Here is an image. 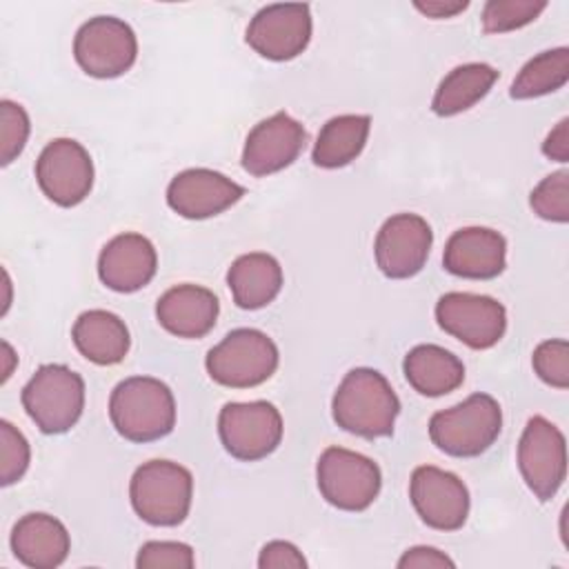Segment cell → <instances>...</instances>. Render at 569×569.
<instances>
[{
    "label": "cell",
    "instance_id": "obj_1",
    "mask_svg": "<svg viewBox=\"0 0 569 569\" xmlns=\"http://www.w3.org/2000/svg\"><path fill=\"white\" fill-rule=\"evenodd\" d=\"M331 413L340 429L376 440L393 433L400 400L380 371L356 367L345 373L338 385L331 400Z\"/></svg>",
    "mask_w": 569,
    "mask_h": 569
},
{
    "label": "cell",
    "instance_id": "obj_2",
    "mask_svg": "<svg viewBox=\"0 0 569 569\" xmlns=\"http://www.w3.org/2000/svg\"><path fill=\"white\" fill-rule=\"evenodd\" d=\"M109 418L124 440L153 442L173 431L176 400L162 380L131 376L113 387Z\"/></svg>",
    "mask_w": 569,
    "mask_h": 569
},
{
    "label": "cell",
    "instance_id": "obj_3",
    "mask_svg": "<svg viewBox=\"0 0 569 569\" xmlns=\"http://www.w3.org/2000/svg\"><path fill=\"white\" fill-rule=\"evenodd\" d=\"M502 411L493 396L471 393L462 402L436 411L429 420L431 442L453 458L485 453L500 436Z\"/></svg>",
    "mask_w": 569,
    "mask_h": 569
},
{
    "label": "cell",
    "instance_id": "obj_4",
    "mask_svg": "<svg viewBox=\"0 0 569 569\" xmlns=\"http://www.w3.org/2000/svg\"><path fill=\"white\" fill-rule=\"evenodd\" d=\"M193 476L171 460H149L140 465L129 482L133 511L153 527H176L191 509Z\"/></svg>",
    "mask_w": 569,
    "mask_h": 569
},
{
    "label": "cell",
    "instance_id": "obj_5",
    "mask_svg": "<svg viewBox=\"0 0 569 569\" xmlns=\"http://www.w3.org/2000/svg\"><path fill=\"white\" fill-rule=\"evenodd\" d=\"M280 362L276 342L260 329L242 327L229 331L204 358L213 382L231 389H249L267 382Z\"/></svg>",
    "mask_w": 569,
    "mask_h": 569
},
{
    "label": "cell",
    "instance_id": "obj_6",
    "mask_svg": "<svg viewBox=\"0 0 569 569\" xmlns=\"http://www.w3.org/2000/svg\"><path fill=\"white\" fill-rule=\"evenodd\" d=\"M22 407L42 433H64L82 416L84 380L67 365H42L22 389Z\"/></svg>",
    "mask_w": 569,
    "mask_h": 569
},
{
    "label": "cell",
    "instance_id": "obj_7",
    "mask_svg": "<svg viewBox=\"0 0 569 569\" xmlns=\"http://www.w3.org/2000/svg\"><path fill=\"white\" fill-rule=\"evenodd\" d=\"M320 496L336 509L365 511L382 487L380 467L351 449L327 447L316 465Z\"/></svg>",
    "mask_w": 569,
    "mask_h": 569
},
{
    "label": "cell",
    "instance_id": "obj_8",
    "mask_svg": "<svg viewBox=\"0 0 569 569\" xmlns=\"http://www.w3.org/2000/svg\"><path fill=\"white\" fill-rule=\"evenodd\" d=\"M282 416L267 400L227 402L218 416V436L229 456L256 462L273 453L282 440Z\"/></svg>",
    "mask_w": 569,
    "mask_h": 569
},
{
    "label": "cell",
    "instance_id": "obj_9",
    "mask_svg": "<svg viewBox=\"0 0 569 569\" xmlns=\"http://www.w3.org/2000/svg\"><path fill=\"white\" fill-rule=\"evenodd\" d=\"M73 56L80 69L93 78H118L138 58L133 29L116 16L89 18L73 38Z\"/></svg>",
    "mask_w": 569,
    "mask_h": 569
},
{
    "label": "cell",
    "instance_id": "obj_10",
    "mask_svg": "<svg viewBox=\"0 0 569 569\" xmlns=\"http://www.w3.org/2000/svg\"><path fill=\"white\" fill-rule=\"evenodd\" d=\"M518 469L538 500H551L567 478L562 431L542 416H531L518 442Z\"/></svg>",
    "mask_w": 569,
    "mask_h": 569
},
{
    "label": "cell",
    "instance_id": "obj_11",
    "mask_svg": "<svg viewBox=\"0 0 569 569\" xmlns=\"http://www.w3.org/2000/svg\"><path fill=\"white\" fill-rule=\"evenodd\" d=\"M440 329L471 349H491L507 331L502 302L482 293L449 291L436 302Z\"/></svg>",
    "mask_w": 569,
    "mask_h": 569
},
{
    "label": "cell",
    "instance_id": "obj_12",
    "mask_svg": "<svg viewBox=\"0 0 569 569\" xmlns=\"http://www.w3.org/2000/svg\"><path fill=\"white\" fill-rule=\"evenodd\" d=\"M36 180L51 202L76 207L93 187L91 156L78 140L56 138L36 160Z\"/></svg>",
    "mask_w": 569,
    "mask_h": 569
},
{
    "label": "cell",
    "instance_id": "obj_13",
    "mask_svg": "<svg viewBox=\"0 0 569 569\" xmlns=\"http://www.w3.org/2000/svg\"><path fill=\"white\" fill-rule=\"evenodd\" d=\"M409 498L420 520L438 531H456L469 516V491L465 482L440 467H416L409 480Z\"/></svg>",
    "mask_w": 569,
    "mask_h": 569
},
{
    "label": "cell",
    "instance_id": "obj_14",
    "mask_svg": "<svg viewBox=\"0 0 569 569\" xmlns=\"http://www.w3.org/2000/svg\"><path fill=\"white\" fill-rule=\"evenodd\" d=\"M244 40L258 56L273 62L300 56L311 40L309 4L287 2L262 7L251 18Z\"/></svg>",
    "mask_w": 569,
    "mask_h": 569
},
{
    "label": "cell",
    "instance_id": "obj_15",
    "mask_svg": "<svg viewBox=\"0 0 569 569\" xmlns=\"http://www.w3.org/2000/svg\"><path fill=\"white\" fill-rule=\"evenodd\" d=\"M431 244L433 231L422 216L396 213L385 220L376 236V264L391 280L411 278L422 271Z\"/></svg>",
    "mask_w": 569,
    "mask_h": 569
},
{
    "label": "cell",
    "instance_id": "obj_16",
    "mask_svg": "<svg viewBox=\"0 0 569 569\" xmlns=\"http://www.w3.org/2000/svg\"><path fill=\"white\" fill-rule=\"evenodd\" d=\"M305 142V127L289 113L278 111L249 131L242 149V169L256 178L278 173L302 153Z\"/></svg>",
    "mask_w": 569,
    "mask_h": 569
},
{
    "label": "cell",
    "instance_id": "obj_17",
    "mask_svg": "<svg viewBox=\"0 0 569 569\" xmlns=\"http://www.w3.org/2000/svg\"><path fill=\"white\" fill-rule=\"evenodd\" d=\"M244 196V187L220 171L196 167L184 169L167 187V204L182 218L204 220L233 207Z\"/></svg>",
    "mask_w": 569,
    "mask_h": 569
},
{
    "label": "cell",
    "instance_id": "obj_18",
    "mask_svg": "<svg viewBox=\"0 0 569 569\" xmlns=\"http://www.w3.org/2000/svg\"><path fill=\"white\" fill-rule=\"evenodd\" d=\"M158 269V253L142 233H120L111 238L98 258V278L118 293H133L149 284Z\"/></svg>",
    "mask_w": 569,
    "mask_h": 569
},
{
    "label": "cell",
    "instance_id": "obj_19",
    "mask_svg": "<svg viewBox=\"0 0 569 569\" xmlns=\"http://www.w3.org/2000/svg\"><path fill=\"white\" fill-rule=\"evenodd\" d=\"M442 264L458 278L491 280L505 271L507 240L489 227L458 229L445 244Z\"/></svg>",
    "mask_w": 569,
    "mask_h": 569
},
{
    "label": "cell",
    "instance_id": "obj_20",
    "mask_svg": "<svg viewBox=\"0 0 569 569\" xmlns=\"http://www.w3.org/2000/svg\"><path fill=\"white\" fill-rule=\"evenodd\" d=\"M218 298L200 284H176L167 289L156 305V318L162 329L178 338H202L218 320Z\"/></svg>",
    "mask_w": 569,
    "mask_h": 569
},
{
    "label": "cell",
    "instance_id": "obj_21",
    "mask_svg": "<svg viewBox=\"0 0 569 569\" xmlns=\"http://www.w3.org/2000/svg\"><path fill=\"white\" fill-rule=\"evenodd\" d=\"M71 549L67 527L49 513H27L11 531L13 556L31 569H56L60 567Z\"/></svg>",
    "mask_w": 569,
    "mask_h": 569
},
{
    "label": "cell",
    "instance_id": "obj_22",
    "mask_svg": "<svg viewBox=\"0 0 569 569\" xmlns=\"http://www.w3.org/2000/svg\"><path fill=\"white\" fill-rule=\"evenodd\" d=\"M76 349L93 365H118L124 360L131 338L124 320L104 309H89L78 316L71 329Z\"/></svg>",
    "mask_w": 569,
    "mask_h": 569
},
{
    "label": "cell",
    "instance_id": "obj_23",
    "mask_svg": "<svg viewBox=\"0 0 569 569\" xmlns=\"http://www.w3.org/2000/svg\"><path fill=\"white\" fill-rule=\"evenodd\" d=\"M284 282L280 262L262 251L236 258L227 271V284L240 309H262L276 300Z\"/></svg>",
    "mask_w": 569,
    "mask_h": 569
},
{
    "label": "cell",
    "instance_id": "obj_24",
    "mask_svg": "<svg viewBox=\"0 0 569 569\" xmlns=\"http://www.w3.org/2000/svg\"><path fill=\"white\" fill-rule=\"evenodd\" d=\"M407 382L429 398L456 391L465 380V365L458 356L438 345H416L402 362Z\"/></svg>",
    "mask_w": 569,
    "mask_h": 569
},
{
    "label": "cell",
    "instance_id": "obj_25",
    "mask_svg": "<svg viewBox=\"0 0 569 569\" xmlns=\"http://www.w3.org/2000/svg\"><path fill=\"white\" fill-rule=\"evenodd\" d=\"M371 118L362 113H342L327 120L316 138L311 160L322 169H340L353 162L369 138Z\"/></svg>",
    "mask_w": 569,
    "mask_h": 569
},
{
    "label": "cell",
    "instance_id": "obj_26",
    "mask_svg": "<svg viewBox=\"0 0 569 569\" xmlns=\"http://www.w3.org/2000/svg\"><path fill=\"white\" fill-rule=\"evenodd\" d=\"M498 80V71L485 62H467L451 69L438 84L431 109L440 118L458 116L480 102Z\"/></svg>",
    "mask_w": 569,
    "mask_h": 569
},
{
    "label": "cell",
    "instance_id": "obj_27",
    "mask_svg": "<svg viewBox=\"0 0 569 569\" xmlns=\"http://www.w3.org/2000/svg\"><path fill=\"white\" fill-rule=\"evenodd\" d=\"M569 80V49L556 47L533 56L513 78L509 96L513 100H531L562 89Z\"/></svg>",
    "mask_w": 569,
    "mask_h": 569
},
{
    "label": "cell",
    "instance_id": "obj_28",
    "mask_svg": "<svg viewBox=\"0 0 569 569\" xmlns=\"http://www.w3.org/2000/svg\"><path fill=\"white\" fill-rule=\"evenodd\" d=\"M547 9V0H489L482 9L487 33H507L533 22Z\"/></svg>",
    "mask_w": 569,
    "mask_h": 569
},
{
    "label": "cell",
    "instance_id": "obj_29",
    "mask_svg": "<svg viewBox=\"0 0 569 569\" xmlns=\"http://www.w3.org/2000/svg\"><path fill=\"white\" fill-rule=\"evenodd\" d=\"M529 204L542 220L565 224L569 220V171L560 169L542 178L533 187Z\"/></svg>",
    "mask_w": 569,
    "mask_h": 569
},
{
    "label": "cell",
    "instance_id": "obj_30",
    "mask_svg": "<svg viewBox=\"0 0 569 569\" xmlns=\"http://www.w3.org/2000/svg\"><path fill=\"white\" fill-rule=\"evenodd\" d=\"M29 116L22 104L13 100L0 102V162L11 164L24 149L29 140Z\"/></svg>",
    "mask_w": 569,
    "mask_h": 569
},
{
    "label": "cell",
    "instance_id": "obj_31",
    "mask_svg": "<svg viewBox=\"0 0 569 569\" xmlns=\"http://www.w3.org/2000/svg\"><path fill=\"white\" fill-rule=\"evenodd\" d=\"M31 449L20 429L9 420H0V485L9 487L18 482L29 469Z\"/></svg>",
    "mask_w": 569,
    "mask_h": 569
},
{
    "label": "cell",
    "instance_id": "obj_32",
    "mask_svg": "<svg viewBox=\"0 0 569 569\" xmlns=\"http://www.w3.org/2000/svg\"><path fill=\"white\" fill-rule=\"evenodd\" d=\"M533 371L542 382L556 389L569 387V345L562 338L545 340L533 349Z\"/></svg>",
    "mask_w": 569,
    "mask_h": 569
},
{
    "label": "cell",
    "instance_id": "obj_33",
    "mask_svg": "<svg viewBox=\"0 0 569 569\" xmlns=\"http://www.w3.org/2000/svg\"><path fill=\"white\" fill-rule=\"evenodd\" d=\"M196 565L193 549L187 542L176 540H149L138 549L136 567L138 569H191Z\"/></svg>",
    "mask_w": 569,
    "mask_h": 569
},
{
    "label": "cell",
    "instance_id": "obj_34",
    "mask_svg": "<svg viewBox=\"0 0 569 569\" xmlns=\"http://www.w3.org/2000/svg\"><path fill=\"white\" fill-rule=\"evenodd\" d=\"M260 569H307V558L302 551L287 540H271L260 549Z\"/></svg>",
    "mask_w": 569,
    "mask_h": 569
},
{
    "label": "cell",
    "instance_id": "obj_35",
    "mask_svg": "<svg viewBox=\"0 0 569 569\" xmlns=\"http://www.w3.org/2000/svg\"><path fill=\"white\" fill-rule=\"evenodd\" d=\"M445 567L453 569L456 562L445 551L427 545L407 549L398 560V569H445Z\"/></svg>",
    "mask_w": 569,
    "mask_h": 569
},
{
    "label": "cell",
    "instance_id": "obj_36",
    "mask_svg": "<svg viewBox=\"0 0 569 569\" xmlns=\"http://www.w3.org/2000/svg\"><path fill=\"white\" fill-rule=\"evenodd\" d=\"M542 153L556 162H569V118H562L545 138Z\"/></svg>",
    "mask_w": 569,
    "mask_h": 569
},
{
    "label": "cell",
    "instance_id": "obj_37",
    "mask_svg": "<svg viewBox=\"0 0 569 569\" xmlns=\"http://www.w3.org/2000/svg\"><path fill=\"white\" fill-rule=\"evenodd\" d=\"M413 7L425 13L427 18L440 20V18H453L456 13L465 11L469 7L467 0H429V2H413Z\"/></svg>",
    "mask_w": 569,
    "mask_h": 569
},
{
    "label": "cell",
    "instance_id": "obj_38",
    "mask_svg": "<svg viewBox=\"0 0 569 569\" xmlns=\"http://www.w3.org/2000/svg\"><path fill=\"white\" fill-rule=\"evenodd\" d=\"M2 360H4V367H2V382L9 380V376L13 373V365L18 362V356L13 353L11 345L7 340H2Z\"/></svg>",
    "mask_w": 569,
    "mask_h": 569
}]
</instances>
